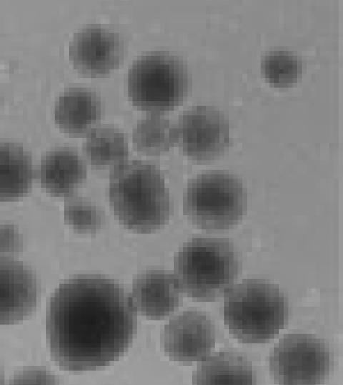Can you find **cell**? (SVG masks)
Wrapping results in <instances>:
<instances>
[{
    "mask_svg": "<svg viewBox=\"0 0 343 385\" xmlns=\"http://www.w3.org/2000/svg\"><path fill=\"white\" fill-rule=\"evenodd\" d=\"M136 328V310L113 280L78 277L52 294L46 334L53 360L68 371L109 365L129 347Z\"/></svg>",
    "mask_w": 343,
    "mask_h": 385,
    "instance_id": "obj_1",
    "label": "cell"
},
{
    "mask_svg": "<svg viewBox=\"0 0 343 385\" xmlns=\"http://www.w3.org/2000/svg\"><path fill=\"white\" fill-rule=\"evenodd\" d=\"M109 197L119 222L129 230L149 232L169 219V190L161 171L154 165L126 160L114 167Z\"/></svg>",
    "mask_w": 343,
    "mask_h": 385,
    "instance_id": "obj_2",
    "label": "cell"
},
{
    "mask_svg": "<svg viewBox=\"0 0 343 385\" xmlns=\"http://www.w3.org/2000/svg\"><path fill=\"white\" fill-rule=\"evenodd\" d=\"M288 315L287 297L269 281L245 279L225 292L224 324L239 342H268L284 327Z\"/></svg>",
    "mask_w": 343,
    "mask_h": 385,
    "instance_id": "obj_3",
    "label": "cell"
},
{
    "mask_svg": "<svg viewBox=\"0 0 343 385\" xmlns=\"http://www.w3.org/2000/svg\"><path fill=\"white\" fill-rule=\"evenodd\" d=\"M239 271L234 245L222 238H194L174 257V275L181 292L197 301L213 302L222 297Z\"/></svg>",
    "mask_w": 343,
    "mask_h": 385,
    "instance_id": "obj_4",
    "label": "cell"
},
{
    "mask_svg": "<svg viewBox=\"0 0 343 385\" xmlns=\"http://www.w3.org/2000/svg\"><path fill=\"white\" fill-rule=\"evenodd\" d=\"M128 96L144 111L159 113L173 109L189 89L186 66L176 56L152 52L139 57L128 71Z\"/></svg>",
    "mask_w": 343,
    "mask_h": 385,
    "instance_id": "obj_5",
    "label": "cell"
},
{
    "mask_svg": "<svg viewBox=\"0 0 343 385\" xmlns=\"http://www.w3.org/2000/svg\"><path fill=\"white\" fill-rule=\"evenodd\" d=\"M246 203L245 190L238 178L212 172L199 175L188 183L183 208L188 219L198 227L222 230L239 222Z\"/></svg>",
    "mask_w": 343,
    "mask_h": 385,
    "instance_id": "obj_6",
    "label": "cell"
},
{
    "mask_svg": "<svg viewBox=\"0 0 343 385\" xmlns=\"http://www.w3.org/2000/svg\"><path fill=\"white\" fill-rule=\"evenodd\" d=\"M331 367L329 348L310 334L285 335L269 356L270 374L280 384H319L326 379Z\"/></svg>",
    "mask_w": 343,
    "mask_h": 385,
    "instance_id": "obj_7",
    "label": "cell"
},
{
    "mask_svg": "<svg viewBox=\"0 0 343 385\" xmlns=\"http://www.w3.org/2000/svg\"><path fill=\"white\" fill-rule=\"evenodd\" d=\"M177 143L182 153L195 160L221 155L229 142V128L221 111L207 106L184 111L175 125Z\"/></svg>",
    "mask_w": 343,
    "mask_h": 385,
    "instance_id": "obj_8",
    "label": "cell"
},
{
    "mask_svg": "<svg viewBox=\"0 0 343 385\" xmlns=\"http://www.w3.org/2000/svg\"><path fill=\"white\" fill-rule=\"evenodd\" d=\"M214 322L205 313L183 312L165 325L161 340L165 354L172 361H202L215 346Z\"/></svg>",
    "mask_w": 343,
    "mask_h": 385,
    "instance_id": "obj_9",
    "label": "cell"
},
{
    "mask_svg": "<svg viewBox=\"0 0 343 385\" xmlns=\"http://www.w3.org/2000/svg\"><path fill=\"white\" fill-rule=\"evenodd\" d=\"M123 51V43L116 32L106 28L89 26L74 34L69 46V58L79 73L101 76L119 66Z\"/></svg>",
    "mask_w": 343,
    "mask_h": 385,
    "instance_id": "obj_10",
    "label": "cell"
},
{
    "mask_svg": "<svg viewBox=\"0 0 343 385\" xmlns=\"http://www.w3.org/2000/svg\"><path fill=\"white\" fill-rule=\"evenodd\" d=\"M38 299L33 271L11 258H0V324H11L29 316Z\"/></svg>",
    "mask_w": 343,
    "mask_h": 385,
    "instance_id": "obj_11",
    "label": "cell"
},
{
    "mask_svg": "<svg viewBox=\"0 0 343 385\" xmlns=\"http://www.w3.org/2000/svg\"><path fill=\"white\" fill-rule=\"evenodd\" d=\"M181 293L174 274L151 270L134 280L131 298L136 312L152 319H161L178 308Z\"/></svg>",
    "mask_w": 343,
    "mask_h": 385,
    "instance_id": "obj_12",
    "label": "cell"
},
{
    "mask_svg": "<svg viewBox=\"0 0 343 385\" xmlns=\"http://www.w3.org/2000/svg\"><path fill=\"white\" fill-rule=\"evenodd\" d=\"M87 170L79 154L67 148H60L46 154L39 166L41 185L50 194L58 197L72 195L86 178Z\"/></svg>",
    "mask_w": 343,
    "mask_h": 385,
    "instance_id": "obj_13",
    "label": "cell"
},
{
    "mask_svg": "<svg viewBox=\"0 0 343 385\" xmlns=\"http://www.w3.org/2000/svg\"><path fill=\"white\" fill-rule=\"evenodd\" d=\"M100 117V100L89 91L79 88L66 91L55 105V123L69 134L80 135L91 130Z\"/></svg>",
    "mask_w": 343,
    "mask_h": 385,
    "instance_id": "obj_14",
    "label": "cell"
},
{
    "mask_svg": "<svg viewBox=\"0 0 343 385\" xmlns=\"http://www.w3.org/2000/svg\"><path fill=\"white\" fill-rule=\"evenodd\" d=\"M34 178L31 154L21 145L0 142V201L26 195Z\"/></svg>",
    "mask_w": 343,
    "mask_h": 385,
    "instance_id": "obj_15",
    "label": "cell"
},
{
    "mask_svg": "<svg viewBox=\"0 0 343 385\" xmlns=\"http://www.w3.org/2000/svg\"><path fill=\"white\" fill-rule=\"evenodd\" d=\"M194 384H254L255 372L242 354L222 351L207 356L193 373Z\"/></svg>",
    "mask_w": 343,
    "mask_h": 385,
    "instance_id": "obj_16",
    "label": "cell"
},
{
    "mask_svg": "<svg viewBox=\"0 0 343 385\" xmlns=\"http://www.w3.org/2000/svg\"><path fill=\"white\" fill-rule=\"evenodd\" d=\"M86 160L94 166L115 167L126 160L127 140L123 133L110 127L92 129L83 143Z\"/></svg>",
    "mask_w": 343,
    "mask_h": 385,
    "instance_id": "obj_17",
    "label": "cell"
},
{
    "mask_svg": "<svg viewBox=\"0 0 343 385\" xmlns=\"http://www.w3.org/2000/svg\"><path fill=\"white\" fill-rule=\"evenodd\" d=\"M134 148L144 154L158 155L169 150L177 141L175 125L156 113L139 120L132 131Z\"/></svg>",
    "mask_w": 343,
    "mask_h": 385,
    "instance_id": "obj_18",
    "label": "cell"
},
{
    "mask_svg": "<svg viewBox=\"0 0 343 385\" xmlns=\"http://www.w3.org/2000/svg\"><path fill=\"white\" fill-rule=\"evenodd\" d=\"M262 71L266 81L275 87H289L301 77V60L291 52L274 51L267 53L262 61Z\"/></svg>",
    "mask_w": 343,
    "mask_h": 385,
    "instance_id": "obj_19",
    "label": "cell"
},
{
    "mask_svg": "<svg viewBox=\"0 0 343 385\" xmlns=\"http://www.w3.org/2000/svg\"><path fill=\"white\" fill-rule=\"evenodd\" d=\"M65 222L81 233H94L101 228L104 215L94 205L83 198L67 200L64 207Z\"/></svg>",
    "mask_w": 343,
    "mask_h": 385,
    "instance_id": "obj_20",
    "label": "cell"
},
{
    "mask_svg": "<svg viewBox=\"0 0 343 385\" xmlns=\"http://www.w3.org/2000/svg\"><path fill=\"white\" fill-rule=\"evenodd\" d=\"M22 240L17 227L13 224L0 225V258L10 257L21 250Z\"/></svg>",
    "mask_w": 343,
    "mask_h": 385,
    "instance_id": "obj_21",
    "label": "cell"
},
{
    "mask_svg": "<svg viewBox=\"0 0 343 385\" xmlns=\"http://www.w3.org/2000/svg\"><path fill=\"white\" fill-rule=\"evenodd\" d=\"M55 377L49 372L44 370H26L16 375L13 379L14 384H54Z\"/></svg>",
    "mask_w": 343,
    "mask_h": 385,
    "instance_id": "obj_22",
    "label": "cell"
},
{
    "mask_svg": "<svg viewBox=\"0 0 343 385\" xmlns=\"http://www.w3.org/2000/svg\"><path fill=\"white\" fill-rule=\"evenodd\" d=\"M3 381H4L3 375H2L1 367H0V384L3 383Z\"/></svg>",
    "mask_w": 343,
    "mask_h": 385,
    "instance_id": "obj_23",
    "label": "cell"
}]
</instances>
